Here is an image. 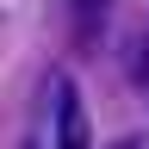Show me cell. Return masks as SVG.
Returning <instances> with one entry per match:
<instances>
[{
	"mask_svg": "<svg viewBox=\"0 0 149 149\" xmlns=\"http://www.w3.org/2000/svg\"><path fill=\"white\" fill-rule=\"evenodd\" d=\"M137 68H143V81H149V25H143V50H137Z\"/></svg>",
	"mask_w": 149,
	"mask_h": 149,
	"instance_id": "3957f363",
	"label": "cell"
},
{
	"mask_svg": "<svg viewBox=\"0 0 149 149\" xmlns=\"http://www.w3.org/2000/svg\"><path fill=\"white\" fill-rule=\"evenodd\" d=\"M143 87H149V81H143Z\"/></svg>",
	"mask_w": 149,
	"mask_h": 149,
	"instance_id": "5b68a950",
	"label": "cell"
},
{
	"mask_svg": "<svg viewBox=\"0 0 149 149\" xmlns=\"http://www.w3.org/2000/svg\"><path fill=\"white\" fill-rule=\"evenodd\" d=\"M50 149H93V130H87V106H81V87L74 74H50Z\"/></svg>",
	"mask_w": 149,
	"mask_h": 149,
	"instance_id": "6da1fadb",
	"label": "cell"
},
{
	"mask_svg": "<svg viewBox=\"0 0 149 149\" xmlns=\"http://www.w3.org/2000/svg\"><path fill=\"white\" fill-rule=\"evenodd\" d=\"M112 149H149V143L143 137H124V143H112Z\"/></svg>",
	"mask_w": 149,
	"mask_h": 149,
	"instance_id": "277c9868",
	"label": "cell"
},
{
	"mask_svg": "<svg viewBox=\"0 0 149 149\" xmlns=\"http://www.w3.org/2000/svg\"><path fill=\"white\" fill-rule=\"evenodd\" d=\"M112 6H118V0H68V31H74V50H100V44H106Z\"/></svg>",
	"mask_w": 149,
	"mask_h": 149,
	"instance_id": "7a4b0ae2",
	"label": "cell"
}]
</instances>
